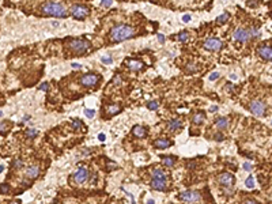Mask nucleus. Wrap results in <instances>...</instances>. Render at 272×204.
Listing matches in <instances>:
<instances>
[{
	"label": "nucleus",
	"instance_id": "1",
	"mask_svg": "<svg viewBox=\"0 0 272 204\" xmlns=\"http://www.w3.org/2000/svg\"><path fill=\"white\" fill-rule=\"evenodd\" d=\"M135 36V29L128 25H117L110 31V40L113 42H123L125 40H129Z\"/></svg>",
	"mask_w": 272,
	"mask_h": 204
},
{
	"label": "nucleus",
	"instance_id": "2",
	"mask_svg": "<svg viewBox=\"0 0 272 204\" xmlns=\"http://www.w3.org/2000/svg\"><path fill=\"white\" fill-rule=\"evenodd\" d=\"M42 14L49 15V16H59V18H67V10L63 4L56 3V1H49V3L44 4L41 8Z\"/></svg>",
	"mask_w": 272,
	"mask_h": 204
},
{
	"label": "nucleus",
	"instance_id": "3",
	"mask_svg": "<svg viewBox=\"0 0 272 204\" xmlns=\"http://www.w3.org/2000/svg\"><path fill=\"white\" fill-rule=\"evenodd\" d=\"M178 199L186 204H196L201 200V195L197 191H184L178 195Z\"/></svg>",
	"mask_w": 272,
	"mask_h": 204
},
{
	"label": "nucleus",
	"instance_id": "4",
	"mask_svg": "<svg viewBox=\"0 0 272 204\" xmlns=\"http://www.w3.org/2000/svg\"><path fill=\"white\" fill-rule=\"evenodd\" d=\"M68 46L78 55L86 53L87 50L90 49V44L87 41H84V40H71V41L68 42Z\"/></svg>",
	"mask_w": 272,
	"mask_h": 204
},
{
	"label": "nucleus",
	"instance_id": "5",
	"mask_svg": "<svg viewBox=\"0 0 272 204\" xmlns=\"http://www.w3.org/2000/svg\"><path fill=\"white\" fill-rule=\"evenodd\" d=\"M89 8L86 6H83V4H74L71 8V14L75 19L78 21H82V19L87 18V15H89Z\"/></svg>",
	"mask_w": 272,
	"mask_h": 204
},
{
	"label": "nucleus",
	"instance_id": "6",
	"mask_svg": "<svg viewBox=\"0 0 272 204\" xmlns=\"http://www.w3.org/2000/svg\"><path fill=\"white\" fill-rule=\"evenodd\" d=\"M249 110H250L254 116L261 117V116H264V113H265V104L260 99L252 101L250 105H249Z\"/></svg>",
	"mask_w": 272,
	"mask_h": 204
},
{
	"label": "nucleus",
	"instance_id": "7",
	"mask_svg": "<svg viewBox=\"0 0 272 204\" xmlns=\"http://www.w3.org/2000/svg\"><path fill=\"white\" fill-rule=\"evenodd\" d=\"M80 84L84 87H94L98 84V82H99V76L95 74H86L83 75L82 78L79 79Z\"/></svg>",
	"mask_w": 272,
	"mask_h": 204
},
{
	"label": "nucleus",
	"instance_id": "8",
	"mask_svg": "<svg viewBox=\"0 0 272 204\" xmlns=\"http://www.w3.org/2000/svg\"><path fill=\"white\" fill-rule=\"evenodd\" d=\"M150 185H151V188H152L154 191H158V192H165L166 188H167V178L152 177Z\"/></svg>",
	"mask_w": 272,
	"mask_h": 204
},
{
	"label": "nucleus",
	"instance_id": "9",
	"mask_svg": "<svg viewBox=\"0 0 272 204\" xmlns=\"http://www.w3.org/2000/svg\"><path fill=\"white\" fill-rule=\"evenodd\" d=\"M223 46V42L220 41L219 38H208L204 41V48L207 50H219L220 48Z\"/></svg>",
	"mask_w": 272,
	"mask_h": 204
},
{
	"label": "nucleus",
	"instance_id": "10",
	"mask_svg": "<svg viewBox=\"0 0 272 204\" xmlns=\"http://www.w3.org/2000/svg\"><path fill=\"white\" fill-rule=\"evenodd\" d=\"M233 38L238 42H248L250 40V33H249V30H245V29H237L234 31Z\"/></svg>",
	"mask_w": 272,
	"mask_h": 204
},
{
	"label": "nucleus",
	"instance_id": "11",
	"mask_svg": "<svg viewBox=\"0 0 272 204\" xmlns=\"http://www.w3.org/2000/svg\"><path fill=\"white\" fill-rule=\"evenodd\" d=\"M234 181H235V177L231 173H222L218 176V182L223 186H231Z\"/></svg>",
	"mask_w": 272,
	"mask_h": 204
},
{
	"label": "nucleus",
	"instance_id": "12",
	"mask_svg": "<svg viewBox=\"0 0 272 204\" xmlns=\"http://www.w3.org/2000/svg\"><path fill=\"white\" fill-rule=\"evenodd\" d=\"M74 178H75V182L76 184L86 182L87 178H89V170L86 167H79L76 170V173L74 174Z\"/></svg>",
	"mask_w": 272,
	"mask_h": 204
},
{
	"label": "nucleus",
	"instance_id": "13",
	"mask_svg": "<svg viewBox=\"0 0 272 204\" xmlns=\"http://www.w3.org/2000/svg\"><path fill=\"white\" fill-rule=\"evenodd\" d=\"M259 56L264 60H272V48L268 45H261L259 48Z\"/></svg>",
	"mask_w": 272,
	"mask_h": 204
},
{
	"label": "nucleus",
	"instance_id": "14",
	"mask_svg": "<svg viewBox=\"0 0 272 204\" xmlns=\"http://www.w3.org/2000/svg\"><path fill=\"white\" fill-rule=\"evenodd\" d=\"M147 132H148V129L146 127H143V125H135L132 128V135L136 136V137H139V139L144 137L147 135Z\"/></svg>",
	"mask_w": 272,
	"mask_h": 204
},
{
	"label": "nucleus",
	"instance_id": "15",
	"mask_svg": "<svg viewBox=\"0 0 272 204\" xmlns=\"http://www.w3.org/2000/svg\"><path fill=\"white\" fill-rule=\"evenodd\" d=\"M181 127H182V123H181L180 118H173V120H170L169 124H167V129L170 131V132H176V131H178Z\"/></svg>",
	"mask_w": 272,
	"mask_h": 204
},
{
	"label": "nucleus",
	"instance_id": "16",
	"mask_svg": "<svg viewBox=\"0 0 272 204\" xmlns=\"http://www.w3.org/2000/svg\"><path fill=\"white\" fill-rule=\"evenodd\" d=\"M127 65H128V68H129L131 71H140V69L143 68V63L142 61H139V60H133V59L128 60Z\"/></svg>",
	"mask_w": 272,
	"mask_h": 204
},
{
	"label": "nucleus",
	"instance_id": "17",
	"mask_svg": "<svg viewBox=\"0 0 272 204\" xmlns=\"http://www.w3.org/2000/svg\"><path fill=\"white\" fill-rule=\"evenodd\" d=\"M173 144L172 140H167V139H158L154 142V147L155 148H159V150H163V148H167Z\"/></svg>",
	"mask_w": 272,
	"mask_h": 204
},
{
	"label": "nucleus",
	"instance_id": "18",
	"mask_svg": "<svg viewBox=\"0 0 272 204\" xmlns=\"http://www.w3.org/2000/svg\"><path fill=\"white\" fill-rule=\"evenodd\" d=\"M26 176L29 178H31V180L37 178L40 176V167L38 166H30V167L26 170Z\"/></svg>",
	"mask_w": 272,
	"mask_h": 204
},
{
	"label": "nucleus",
	"instance_id": "19",
	"mask_svg": "<svg viewBox=\"0 0 272 204\" xmlns=\"http://www.w3.org/2000/svg\"><path fill=\"white\" fill-rule=\"evenodd\" d=\"M215 125L218 129H226L229 127V121L226 117H218L215 120Z\"/></svg>",
	"mask_w": 272,
	"mask_h": 204
},
{
	"label": "nucleus",
	"instance_id": "20",
	"mask_svg": "<svg viewBox=\"0 0 272 204\" xmlns=\"http://www.w3.org/2000/svg\"><path fill=\"white\" fill-rule=\"evenodd\" d=\"M205 120V114H204L203 112H199V113H195L193 114V117H192V123L193 124H196V125H200L201 123Z\"/></svg>",
	"mask_w": 272,
	"mask_h": 204
},
{
	"label": "nucleus",
	"instance_id": "21",
	"mask_svg": "<svg viewBox=\"0 0 272 204\" xmlns=\"http://www.w3.org/2000/svg\"><path fill=\"white\" fill-rule=\"evenodd\" d=\"M162 163L166 166V167H172L176 163V157H169V155H165L162 158Z\"/></svg>",
	"mask_w": 272,
	"mask_h": 204
},
{
	"label": "nucleus",
	"instance_id": "22",
	"mask_svg": "<svg viewBox=\"0 0 272 204\" xmlns=\"http://www.w3.org/2000/svg\"><path fill=\"white\" fill-rule=\"evenodd\" d=\"M151 176H152V177H158V178H167L166 173L163 172L162 169H159V167L152 169V172H151Z\"/></svg>",
	"mask_w": 272,
	"mask_h": 204
},
{
	"label": "nucleus",
	"instance_id": "23",
	"mask_svg": "<svg viewBox=\"0 0 272 204\" xmlns=\"http://www.w3.org/2000/svg\"><path fill=\"white\" fill-rule=\"evenodd\" d=\"M108 113H110V114H117L118 112H120V106L118 105H109V106L106 108Z\"/></svg>",
	"mask_w": 272,
	"mask_h": 204
},
{
	"label": "nucleus",
	"instance_id": "24",
	"mask_svg": "<svg viewBox=\"0 0 272 204\" xmlns=\"http://www.w3.org/2000/svg\"><path fill=\"white\" fill-rule=\"evenodd\" d=\"M227 19H229V12L225 11L222 15H219L218 18H216V23H225Z\"/></svg>",
	"mask_w": 272,
	"mask_h": 204
},
{
	"label": "nucleus",
	"instance_id": "25",
	"mask_svg": "<svg viewBox=\"0 0 272 204\" xmlns=\"http://www.w3.org/2000/svg\"><path fill=\"white\" fill-rule=\"evenodd\" d=\"M188 38H189V33H188V31H181L180 34L177 36V40H178V41H181V42L188 41Z\"/></svg>",
	"mask_w": 272,
	"mask_h": 204
},
{
	"label": "nucleus",
	"instance_id": "26",
	"mask_svg": "<svg viewBox=\"0 0 272 204\" xmlns=\"http://www.w3.org/2000/svg\"><path fill=\"white\" fill-rule=\"evenodd\" d=\"M147 108L150 110H157L159 108V102L158 101H150V102H147Z\"/></svg>",
	"mask_w": 272,
	"mask_h": 204
},
{
	"label": "nucleus",
	"instance_id": "27",
	"mask_svg": "<svg viewBox=\"0 0 272 204\" xmlns=\"http://www.w3.org/2000/svg\"><path fill=\"white\" fill-rule=\"evenodd\" d=\"M37 135H38V131L34 129V128H29V129L26 131V136H27V137H30V139L36 137Z\"/></svg>",
	"mask_w": 272,
	"mask_h": 204
},
{
	"label": "nucleus",
	"instance_id": "28",
	"mask_svg": "<svg viewBox=\"0 0 272 204\" xmlns=\"http://www.w3.org/2000/svg\"><path fill=\"white\" fill-rule=\"evenodd\" d=\"M72 128H74L75 131L76 129H80V128H82V125H83V123L80 121V120H78V118H74V120H72Z\"/></svg>",
	"mask_w": 272,
	"mask_h": 204
},
{
	"label": "nucleus",
	"instance_id": "29",
	"mask_svg": "<svg viewBox=\"0 0 272 204\" xmlns=\"http://www.w3.org/2000/svg\"><path fill=\"white\" fill-rule=\"evenodd\" d=\"M197 71V67H196L195 64H188L185 67V72L186 74H193V72Z\"/></svg>",
	"mask_w": 272,
	"mask_h": 204
},
{
	"label": "nucleus",
	"instance_id": "30",
	"mask_svg": "<svg viewBox=\"0 0 272 204\" xmlns=\"http://www.w3.org/2000/svg\"><path fill=\"white\" fill-rule=\"evenodd\" d=\"M245 186L246 188H253L254 186V178L252 177V176H249V177L245 180Z\"/></svg>",
	"mask_w": 272,
	"mask_h": 204
},
{
	"label": "nucleus",
	"instance_id": "31",
	"mask_svg": "<svg viewBox=\"0 0 272 204\" xmlns=\"http://www.w3.org/2000/svg\"><path fill=\"white\" fill-rule=\"evenodd\" d=\"M84 116H86L87 118H94L95 110L94 109H84Z\"/></svg>",
	"mask_w": 272,
	"mask_h": 204
},
{
	"label": "nucleus",
	"instance_id": "32",
	"mask_svg": "<svg viewBox=\"0 0 272 204\" xmlns=\"http://www.w3.org/2000/svg\"><path fill=\"white\" fill-rule=\"evenodd\" d=\"M101 60H102V63H104V64H106V65H110L113 63V60H112V57H110V56H104Z\"/></svg>",
	"mask_w": 272,
	"mask_h": 204
},
{
	"label": "nucleus",
	"instance_id": "33",
	"mask_svg": "<svg viewBox=\"0 0 272 204\" xmlns=\"http://www.w3.org/2000/svg\"><path fill=\"white\" fill-rule=\"evenodd\" d=\"M8 189H10L8 184H1V185H0V193H7Z\"/></svg>",
	"mask_w": 272,
	"mask_h": 204
},
{
	"label": "nucleus",
	"instance_id": "34",
	"mask_svg": "<svg viewBox=\"0 0 272 204\" xmlns=\"http://www.w3.org/2000/svg\"><path fill=\"white\" fill-rule=\"evenodd\" d=\"M22 165H23V162H22L21 159H15L14 162H12V166H14V167H16V169L22 167Z\"/></svg>",
	"mask_w": 272,
	"mask_h": 204
},
{
	"label": "nucleus",
	"instance_id": "35",
	"mask_svg": "<svg viewBox=\"0 0 272 204\" xmlns=\"http://www.w3.org/2000/svg\"><path fill=\"white\" fill-rule=\"evenodd\" d=\"M249 33H250V37H259L260 36V31H259L257 29H254V27H252V30Z\"/></svg>",
	"mask_w": 272,
	"mask_h": 204
},
{
	"label": "nucleus",
	"instance_id": "36",
	"mask_svg": "<svg viewBox=\"0 0 272 204\" xmlns=\"http://www.w3.org/2000/svg\"><path fill=\"white\" fill-rule=\"evenodd\" d=\"M38 90H41V91H48V90H49V84H48L46 82L42 83V84H40Z\"/></svg>",
	"mask_w": 272,
	"mask_h": 204
},
{
	"label": "nucleus",
	"instance_id": "37",
	"mask_svg": "<svg viewBox=\"0 0 272 204\" xmlns=\"http://www.w3.org/2000/svg\"><path fill=\"white\" fill-rule=\"evenodd\" d=\"M242 167H244V170H246V172H252V169H253V167H252V165H250L249 162H245V163H244Z\"/></svg>",
	"mask_w": 272,
	"mask_h": 204
},
{
	"label": "nucleus",
	"instance_id": "38",
	"mask_svg": "<svg viewBox=\"0 0 272 204\" xmlns=\"http://www.w3.org/2000/svg\"><path fill=\"white\" fill-rule=\"evenodd\" d=\"M116 166H117V165H116L114 162H112V161H106V167L109 169V170H110V169H116Z\"/></svg>",
	"mask_w": 272,
	"mask_h": 204
},
{
	"label": "nucleus",
	"instance_id": "39",
	"mask_svg": "<svg viewBox=\"0 0 272 204\" xmlns=\"http://www.w3.org/2000/svg\"><path fill=\"white\" fill-rule=\"evenodd\" d=\"M214 139H215L216 142H222V140L225 139V136H223L222 133H216V135L214 136Z\"/></svg>",
	"mask_w": 272,
	"mask_h": 204
},
{
	"label": "nucleus",
	"instance_id": "40",
	"mask_svg": "<svg viewBox=\"0 0 272 204\" xmlns=\"http://www.w3.org/2000/svg\"><path fill=\"white\" fill-rule=\"evenodd\" d=\"M234 193V189L231 188V186H226V189H225V195H233Z\"/></svg>",
	"mask_w": 272,
	"mask_h": 204
},
{
	"label": "nucleus",
	"instance_id": "41",
	"mask_svg": "<svg viewBox=\"0 0 272 204\" xmlns=\"http://www.w3.org/2000/svg\"><path fill=\"white\" fill-rule=\"evenodd\" d=\"M218 78H219V72H212L210 75V80H216Z\"/></svg>",
	"mask_w": 272,
	"mask_h": 204
},
{
	"label": "nucleus",
	"instance_id": "42",
	"mask_svg": "<svg viewBox=\"0 0 272 204\" xmlns=\"http://www.w3.org/2000/svg\"><path fill=\"white\" fill-rule=\"evenodd\" d=\"M120 82H121V78H120V75H116V76L113 78V83H114V84H120Z\"/></svg>",
	"mask_w": 272,
	"mask_h": 204
},
{
	"label": "nucleus",
	"instance_id": "43",
	"mask_svg": "<svg viewBox=\"0 0 272 204\" xmlns=\"http://www.w3.org/2000/svg\"><path fill=\"white\" fill-rule=\"evenodd\" d=\"M101 3L104 4L105 7H110L112 6V0H101Z\"/></svg>",
	"mask_w": 272,
	"mask_h": 204
},
{
	"label": "nucleus",
	"instance_id": "44",
	"mask_svg": "<svg viewBox=\"0 0 272 204\" xmlns=\"http://www.w3.org/2000/svg\"><path fill=\"white\" fill-rule=\"evenodd\" d=\"M105 139H106V135H105V133H99V135H98V140L105 142Z\"/></svg>",
	"mask_w": 272,
	"mask_h": 204
},
{
	"label": "nucleus",
	"instance_id": "45",
	"mask_svg": "<svg viewBox=\"0 0 272 204\" xmlns=\"http://www.w3.org/2000/svg\"><path fill=\"white\" fill-rule=\"evenodd\" d=\"M7 128H8V125H6V123H0V131H1V132L6 131Z\"/></svg>",
	"mask_w": 272,
	"mask_h": 204
},
{
	"label": "nucleus",
	"instance_id": "46",
	"mask_svg": "<svg viewBox=\"0 0 272 204\" xmlns=\"http://www.w3.org/2000/svg\"><path fill=\"white\" fill-rule=\"evenodd\" d=\"M244 204H259V203L256 200H253V199H248V200H246Z\"/></svg>",
	"mask_w": 272,
	"mask_h": 204
},
{
	"label": "nucleus",
	"instance_id": "47",
	"mask_svg": "<svg viewBox=\"0 0 272 204\" xmlns=\"http://www.w3.org/2000/svg\"><path fill=\"white\" fill-rule=\"evenodd\" d=\"M158 40H159L161 44H163V42H165V36H163V34H158Z\"/></svg>",
	"mask_w": 272,
	"mask_h": 204
},
{
	"label": "nucleus",
	"instance_id": "48",
	"mask_svg": "<svg viewBox=\"0 0 272 204\" xmlns=\"http://www.w3.org/2000/svg\"><path fill=\"white\" fill-rule=\"evenodd\" d=\"M182 21L185 22V23H186V22H189L191 21V16H189V15H184V16H182Z\"/></svg>",
	"mask_w": 272,
	"mask_h": 204
},
{
	"label": "nucleus",
	"instance_id": "49",
	"mask_svg": "<svg viewBox=\"0 0 272 204\" xmlns=\"http://www.w3.org/2000/svg\"><path fill=\"white\" fill-rule=\"evenodd\" d=\"M210 112H211V113H214V112H218V106H216V105H214V106H211V108H210Z\"/></svg>",
	"mask_w": 272,
	"mask_h": 204
},
{
	"label": "nucleus",
	"instance_id": "50",
	"mask_svg": "<svg viewBox=\"0 0 272 204\" xmlns=\"http://www.w3.org/2000/svg\"><path fill=\"white\" fill-rule=\"evenodd\" d=\"M72 67H74V68H82V65H80V64H78V63H72Z\"/></svg>",
	"mask_w": 272,
	"mask_h": 204
},
{
	"label": "nucleus",
	"instance_id": "51",
	"mask_svg": "<svg viewBox=\"0 0 272 204\" xmlns=\"http://www.w3.org/2000/svg\"><path fill=\"white\" fill-rule=\"evenodd\" d=\"M59 22H56V21H53V22H52V26H53V27H57V26H59Z\"/></svg>",
	"mask_w": 272,
	"mask_h": 204
},
{
	"label": "nucleus",
	"instance_id": "52",
	"mask_svg": "<svg viewBox=\"0 0 272 204\" xmlns=\"http://www.w3.org/2000/svg\"><path fill=\"white\" fill-rule=\"evenodd\" d=\"M230 79H233V80H235V79H237V75H234V74H231V75H230Z\"/></svg>",
	"mask_w": 272,
	"mask_h": 204
},
{
	"label": "nucleus",
	"instance_id": "53",
	"mask_svg": "<svg viewBox=\"0 0 272 204\" xmlns=\"http://www.w3.org/2000/svg\"><path fill=\"white\" fill-rule=\"evenodd\" d=\"M29 118H30V116H25V117H23V121H27Z\"/></svg>",
	"mask_w": 272,
	"mask_h": 204
},
{
	"label": "nucleus",
	"instance_id": "54",
	"mask_svg": "<svg viewBox=\"0 0 272 204\" xmlns=\"http://www.w3.org/2000/svg\"><path fill=\"white\" fill-rule=\"evenodd\" d=\"M226 89H227V90H233V86H231V84H227V87H226Z\"/></svg>",
	"mask_w": 272,
	"mask_h": 204
},
{
	"label": "nucleus",
	"instance_id": "55",
	"mask_svg": "<svg viewBox=\"0 0 272 204\" xmlns=\"http://www.w3.org/2000/svg\"><path fill=\"white\" fill-rule=\"evenodd\" d=\"M147 204H155V201H154V200H148Z\"/></svg>",
	"mask_w": 272,
	"mask_h": 204
},
{
	"label": "nucleus",
	"instance_id": "56",
	"mask_svg": "<svg viewBox=\"0 0 272 204\" xmlns=\"http://www.w3.org/2000/svg\"><path fill=\"white\" fill-rule=\"evenodd\" d=\"M10 204H21V203H19V201H16V200H14V201H11Z\"/></svg>",
	"mask_w": 272,
	"mask_h": 204
},
{
	"label": "nucleus",
	"instance_id": "57",
	"mask_svg": "<svg viewBox=\"0 0 272 204\" xmlns=\"http://www.w3.org/2000/svg\"><path fill=\"white\" fill-rule=\"evenodd\" d=\"M3 170H4V166H0V173L3 172Z\"/></svg>",
	"mask_w": 272,
	"mask_h": 204
},
{
	"label": "nucleus",
	"instance_id": "58",
	"mask_svg": "<svg viewBox=\"0 0 272 204\" xmlns=\"http://www.w3.org/2000/svg\"><path fill=\"white\" fill-rule=\"evenodd\" d=\"M1 116H3V113H1V110H0V117H1Z\"/></svg>",
	"mask_w": 272,
	"mask_h": 204
}]
</instances>
